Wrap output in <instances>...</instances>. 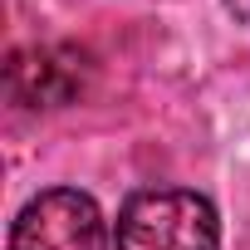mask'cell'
<instances>
[{
    "label": "cell",
    "mask_w": 250,
    "mask_h": 250,
    "mask_svg": "<svg viewBox=\"0 0 250 250\" xmlns=\"http://www.w3.org/2000/svg\"><path fill=\"white\" fill-rule=\"evenodd\" d=\"M118 250H221L216 206L187 187H143L118 206Z\"/></svg>",
    "instance_id": "cell-1"
},
{
    "label": "cell",
    "mask_w": 250,
    "mask_h": 250,
    "mask_svg": "<svg viewBox=\"0 0 250 250\" xmlns=\"http://www.w3.org/2000/svg\"><path fill=\"white\" fill-rule=\"evenodd\" d=\"M10 250H108V221L88 191L49 187L20 206Z\"/></svg>",
    "instance_id": "cell-2"
},
{
    "label": "cell",
    "mask_w": 250,
    "mask_h": 250,
    "mask_svg": "<svg viewBox=\"0 0 250 250\" xmlns=\"http://www.w3.org/2000/svg\"><path fill=\"white\" fill-rule=\"evenodd\" d=\"M88 54L74 44H30L5 64V88L20 108H64L88 83Z\"/></svg>",
    "instance_id": "cell-3"
}]
</instances>
